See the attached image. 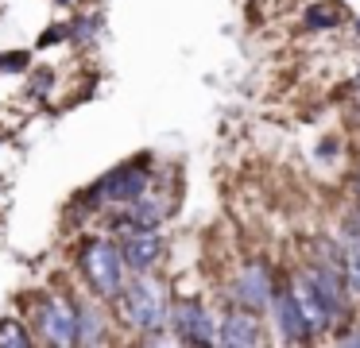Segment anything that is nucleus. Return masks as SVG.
I'll list each match as a JSON object with an SVG mask.
<instances>
[{
	"label": "nucleus",
	"instance_id": "nucleus-9",
	"mask_svg": "<svg viewBox=\"0 0 360 348\" xmlns=\"http://www.w3.org/2000/svg\"><path fill=\"white\" fill-rule=\"evenodd\" d=\"M264 340V329H259V314L236 306L229 309L225 317L217 321V344H229V348H252Z\"/></svg>",
	"mask_w": 360,
	"mask_h": 348
},
{
	"label": "nucleus",
	"instance_id": "nucleus-8",
	"mask_svg": "<svg viewBox=\"0 0 360 348\" xmlns=\"http://www.w3.org/2000/svg\"><path fill=\"white\" fill-rule=\"evenodd\" d=\"M267 309H271L275 329H279V337L287 340V344H310V340H314L287 286H275V290H271V302H267Z\"/></svg>",
	"mask_w": 360,
	"mask_h": 348
},
{
	"label": "nucleus",
	"instance_id": "nucleus-14",
	"mask_svg": "<svg viewBox=\"0 0 360 348\" xmlns=\"http://www.w3.org/2000/svg\"><path fill=\"white\" fill-rule=\"evenodd\" d=\"M349 27H352V39H360V12L349 15Z\"/></svg>",
	"mask_w": 360,
	"mask_h": 348
},
{
	"label": "nucleus",
	"instance_id": "nucleus-1",
	"mask_svg": "<svg viewBox=\"0 0 360 348\" xmlns=\"http://www.w3.org/2000/svg\"><path fill=\"white\" fill-rule=\"evenodd\" d=\"M120 302V314L132 329L140 333H155V329H167V314H171V302H167V286L159 278H151V271H140L136 283L120 286L117 294Z\"/></svg>",
	"mask_w": 360,
	"mask_h": 348
},
{
	"label": "nucleus",
	"instance_id": "nucleus-4",
	"mask_svg": "<svg viewBox=\"0 0 360 348\" xmlns=\"http://www.w3.org/2000/svg\"><path fill=\"white\" fill-rule=\"evenodd\" d=\"M120 259H124V267L128 271H151L159 263V255H163V236H159L155 228H143V224H132V221H124L120 224Z\"/></svg>",
	"mask_w": 360,
	"mask_h": 348
},
{
	"label": "nucleus",
	"instance_id": "nucleus-12",
	"mask_svg": "<svg viewBox=\"0 0 360 348\" xmlns=\"http://www.w3.org/2000/svg\"><path fill=\"white\" fill-rule=\"evenodd\" d=\"M341 240V275L352 302H360V236H337Z\"/></svg>",
	"mask_w": 360,
	"mask_h": 348
},
{
	"label": "nucleus",
	"instance_id": "nucleus-11",
	"mask_svg": "<svg viewBox=\"0 0 360 348\" xmlns=\"http://www.w3.org/2000/svg\"><path fill=\"white\" fill-rule=\"evenodd\" d=\"M143 186H148V174L128 167V170H117L109 182H101V198H105V205H109V201H124L128 205L136 193H143Z\"/></svg>",
	"mask_w": 360,
	"mask_h": 348
},
{
	"label": "nucleus",
	"instance_id": "nucleus-2",
	"mask_svg": "<svg viewBox=\"0 0 360 348\" xmlns=\"http://www.w3.org/2000/svg\"><path fill=\"white\" fill-rule=\"evenodd\" d=\"M82 271L101 298H117L120 286H124V259L109 240H89L86 252H82Z\"/></svg>",
	"mask_w": 360,
	"mask_h": 348
},
{
	"label": "nucleus",
	"instance_id": "nucleus-7",
	"mask_svg": "<svg viewBox=\"0 0 360 348\" xmlns=\"http://www.w3.org/2000/svg\"><path fill=\"white\" fill-rule=\"evenodd\" d=\"M287 290H290V298H295V306H298V314H302L310 337H314V340H318V337H329V333H333V325H329V314H326V306H321L318 290L310 286V278L298 271V275L287 283Z\"/></svg>",
	"mask_w": 360,
	"mask_h": 348
},
{
	"label": "nucleus",
	"instance_id": "nucleus-6",
	"mask_svg": "<svg viewBox=\"0 0 360 348\" xmlns=\"http://www.w3.org/2000/svg\"><path fill=\"white\" fill-rule=\"evenodd\" d=\"M39 325H43V337L58 348H70L78 344V309L70 306L66 298H51L39 306Z\"/></svg>",
	"mask_w": 360,
	"mask_h": 348
},
{
	"label": "nucleus",
	"instance_id": "nucleus-13",
	"mask_svg": "<svg viewBox=\"0 0 360 348\" xmlns=\"http://www.w3.org/2000/svg\"><path fill=\"white\" fill-rule=\"evenodd\" d=\"M27 348L32 344V337H27L24 329H20V321H0V348Z\"/></svg>",
	"mask_w": 360,
	"mask_h": 348
},
{
	"label": "nucleus",
	"instance_id": "nucleus-15",
	"mask_svg": "<svg viewBox=\"0 0 360 348\" xmlns=\"http://www.w3.org/2000/svg\"><path fill=\"white\" fill-rule=\"evenodd\" d=\"M356 198H360V167H356Z\"/></svg>",
	"mask_w": 360,
	"mask_h": 348
},
{
	"label": "nucleus",
	"instance_id": "nucleus-10",
	"mask_svg": "<svg viewBox=\"0 0 360 348\" xmlns=\"http://www.w3.org/2000/svg\"><path fill=\"white\" fill-rule=\"evenodd\" d=\"M345 20H349V4L345 0H314L302 12L306 31H337V27H345Z\"/></svg>",
	"mask_w": 360,
	"mask_h": 348
},
{
	"label": "nucleus",
	"instance_id": "nucleus-5",
	"mask_svg": "<svg viewBox=\"0 0 360 348\" xmlns=\"http://www.w3.org/2000/svg\"><path fill=\"white\" fill-rule=\"evenodd\" d=\"M271 290H275V278H271V271H267V263H244V271L233 283L236 306L252 309V314H264L267 302H271Z\"/></svg>",
	"mask_w": 360,
	"mask_h": 348
},
{
	"label": "nucleus",
	"instance_id": "nucleus-3",
	"mask_svg": "<svg viewBox=\"0 0 360 348\" xmlns=\"http://www.w3.org/2000/svg\"><path fill=\"white\" fill-rule=\"evenodd\" d=\"M167 321H171V329L179 333L186 344H217V317H213L202 302H194V298L174 302Z\"/></svg>",
	"mask_w": 360,
	"mask_h": 348
}]
</instances>
